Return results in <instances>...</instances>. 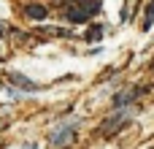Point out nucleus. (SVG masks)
Listing matches in <instances>:
<instances>
[{"mask_svg":"<svg viewBox=\"0 0 154 149\" xmlns=\"http://www.w3.org/2000/svg\"><path fill=\"white\" fill-rule=\"evenodd\" d=\"M133 114H135L133 106H119V109H116V111H114V114L100 125V133H103V136H114L116 130H122V128L133 119Z\"/></svg>","mask_w":154,"mask_h":149,"instance_id":"obj_1","label":"nucleus"},{"mask_svg":"<svg viewBox=\"0 0 154 149\" xmlns=\"http://www.w3.org/2000/svg\"><path fill=\"white\" fill-rule=\"evenodd\" d=\"M76 130H79V119H68V122H62V125H57L51 133H49V141H51V147H70L73 141H76Z\"/></svg>","mask_w":154,"mask_h":149,"instance_id":"obj_2","label":"nucleus"},{"mask_svg":"<svg viewBox=\"0 0 154 149\" xmlns=\"http://www.w3.org/2000/svg\"><path fill=\"white\" fill-rule=\"evenodd\" d=\"M46 14H49V11H46L43 3H27V5H24V16H27V19L41 22V19H46Z\"/></svg>","mask_w":154,"mask_h":149,"instance_id":"obj_3","label":"nucleus"},{"mask_svg":"<svg viewBox=\"0 0 154 149\" xmlns=\"http://www.w3.org/2000/svg\"><path fill=\"white\" fill-rule=\"evenodd\" d=\"M141 92H143V90H138V87H135V90H130V92H119V95L114 98V106H116V109H119V106H130Z\"/></svg>","mask_w":154,"mask_h":149,"instance_id":"obj_4","label":"nucleus"},{"mask_svg":"<svg viewBox=\"0 0 154 149\" xmlns=\"http://www.w3.org/2000/svg\"><path fill=\"white\" fill-rule=\"evenodd\" d=\"M11 81L16 84V87H22L24 92H35L38 87H35V81H30L27 76H22V73H11Z\"/></svg>","mask_w":154,"mask_h":149,"instance_id":"obj_5","label":"nucleus"},{"mask_svg":"<svg viewBox=\"0 0 154 149\" xmlns=\"http://www.w3.org/2000/svg\"><path fill=\"white\" fill-rule=\"evenodd\" d=\"M154 24V0L149 3V8H146V16H143V30H149Z\"/></svg>","mask_w":154,"mask_h":149,"instance_id":"obj_6","label":"nucleus"},{"mask_svg":"<svg viewBox=\"0 0 154 149\" xmlns=\"http://www.w3.org/2000/svg\"><path fill=\"white\" fill-rule=\"evenodd\" d=\"M100 35H103V27H92V30L87 33V38H89V41H95V38H100Z\"/></svg>","mask_w":154,"mask_h":149,"instance_id":"obj_7","label":"nucleus"},{"mask_svg":"<svg viewBox=\"0 0 154 149\" xmlns=\"http://www.w3.org/2000/svg\"><path fill=\"white\" fill-rule=\"evenodd\" d=\"M3 35H8V24H5V22L0 19V38H3Z\"/></svg>","mask_w":154,"mask_h":149,"instance_id":"obj_8","label":"nucleus"},{"mask_svg":"<svg viewBox=\"0 0 154 149\" xmlns=\"http://www.w3.org/2000/svg\"><path fill=\"white\" fill-rule=\"evenodd\" d=\"M19 149H38V144H35V141H27V144H22Z\"/></svg>","mask_w":154,"mask_h":149,"instance_id":"obj_9","label":"nucleus"}]
</instances>
